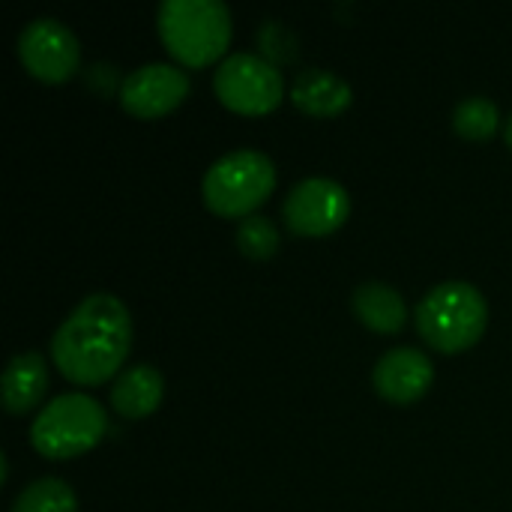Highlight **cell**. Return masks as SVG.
Masks as SVG:
<instances>
[{
  "label": "cell",
  "instance_id": "obj_1",
  "mask_svg": "<svg viewBox=\"0 0 512 512\" xmlns=\"http://www.w3.org/2000/svg\"><path fill=\"white\" fill-rule=\"evenodd\" d=\"M132 348V318L120 297L87 294L51 336V360L81 387L105 384L120 375Z\"/></svg>",
  "mask_w": 512,
  "mask_h": 512
},
{
  "label": "cell",
  "instance_id": "obj_2",
  "mask_svg": "<svg viewBox=\"0 0 512 512\" xmlns=\"http://www.w3.org/2000/svg\"><path fill=\"white\" fill-rule=\"evenodd\" d=\"M417 330L441 354H456L480 342L489 321V303L471 282L450 279L435 285L414 309Z\"/></svg>",
  "mask_w": 512,
  "mask_h": 512
},
{
  "label": "cell",
  "instance_id": "obj_3",
  "mask_svg": "<svg viewBox=\"0 0 512 512\" xmlns=\"http://www.w3.org/2000/svg\"><path fill=\"white\" fill-rule=\"evenodd\" d=\"M156 27L183 66H207L231 42V12L222 0H162Z\"/></svg>",
  "mask_w": 512,
  "mask_h": 512
},
{
  "label": "cell",
  "instance_id": "obj_4",
  "mask_svg": "<svg viewBox=\"0 0 512 512\" xmlns=\"http://www.w3.org/2000/svg\"><path fill=\"white\" fill-rule=\"evenodd\" d=\"M276 189V165L264 150L240 147L219 156L201 180L204 204L225 219L252 216Z\"/></svg>",
  "mask_w": 512,
  "mask_h": 512
},
{
  "label": "cell",
  "instance_id": "obj_5",
  "mask_svg": "<svg viewBox=\"0 0 512 512\" xmlns=\"http://www.w3.org/2000/svg\"><path fill=\"white\" fill-rule=\"evenodd\" d=\"M108 432L105 408L87 393H60L30 423V444L45 459H75Z\"/></svg>",
  "mask_w": 512,
  "mask_h": 512
},
{
  "label": "cell",
  "instance_id": "obj_6",
  "mask_svg": "<svg viewBox=\"0 0 512 512\" xmlns=\"http://www.w3.org/2000/svg\"><path fill=\"white\" fill-rule=\"evenodd\" d=\"M213 90L219 102L237 114H267L285 96V78L279 66L252 51L228 54L213 72Z\"/></svg>",
  "mask_w": 512,
  "mask_h": 512
},
{
  "label": "cell",
  "instance_id": "obj_7",
  "mask_svg": "<svg viewBox=\"0 0 512 512\" xmlns=\"http://www.w3.org/2000/svg\"><path fill=\"white\" fill-rule=\"evenodd\" d=\"M18 60L33 78L57 84L78 72L81 45L69 24L51 15H39L18 33Z\"/></svg>",
  "mask_w": 512,
  "mask_h": 512
},
{
  "label": "cell",
  "instance_id": "obj_8",
  "mask_svg": "<svg viewBox=\"0 0 512 512\" xmlns=\"http://www.w3.org/2000/svg\"><path fill=\"white\" fill-rule=\"evenodd\" d=\"M351 213V195L333 177H306L291 186L282 201V219L288 231L300 237H327L345 225Z\"/></svg>",
  "mask_w": 512,
  "mask_h": 512
},
{
  "label": "cell",
  "instance_id": "obj_9",
  "mask_svg": "<svg viewBox=\"0 0 512 512\" xmlns=\"http://www.w3.org/2000/svg\"><path fill=\"white\" fill-rule=\"evenodd\" d=\"M117 96L129 114L156 120L189 96V72L174 63H144L120 81Z\"/></svg>",
  "mask_w": 512,
  "mask_h": 512
},
{
  "label": "cell",
  "instance_id": "obj_10",
  "mask_svg": "<svg viewBox=\"0 0 512 512\" xmlns=\"http://www.w3.org/2000/svg\"><path fill=\"white\" fill-rule=\"evenodd\" d=\"M435 381V366L426 351L414 345H399L390 348L387 354L378 357L372 384L381 399L393 405H414L420 402Z\"/></svg>",
  "mask_w": 512,
  "mask_h": 512
},
{
  "label": "cell",
  "instance_id": "obj_11",
  "mask_svg": "<svg viewBox=\"0 0 512 512\" xmlns=\"http://www.w3.org/2000/svg\"><path fill=\"white\" fill-rule=\"evenodd\" d=\"M351 99V84L333 69L312 66L297 72V78L291 81V102L309 117H336L351 105Z\"/></svg>",
  "mask_w": 512,
  "mask_h": 512
},
{
  "label": "cell",
  "instance_id": "obj_12",
  "mask_svg": "<svg viewBox=\"0 0 512 512\" xmlns=\"http://www.w3.org/2000/svg\"><path fill=\"white\" fill-rule=\"evenodd\" d=\"M165 396V378L150 363H135L123 369L111 384V408L126 420L150 417Z\"/></svg>",
  "mask_w": 512,
  "mask_h": 512
},
{
  "label": "cell",
  "instance_id": "obj_13",
  "mask_svg": "<svg viewBox=\"0 0 512 512\" xmlns=\"http://www.w3.org/2000/svg\"><path fill=\"white\" fill-rule=\"evenodd\" d=\"M48 390V363L39 351L15 354L3 369V408L9 414L33 411Z\"/></svg>",
  "mask_w": 512,
  "mask_h": 512
},
{
  "label": "cell",
  "instance_id": "obj_14",
  "mask_svg": "<svg viewBox=\"0 0 512 512\" xmlns=\"http://www.w3.org/2000/svg\"><path fill=\"white\" fill-rule=\"evenodd\" d=\"M354 315L375 333L393 336L408 324V303L405 297L387 282H363L351 294Z\"/></svg>",
  "mask_w": 512,
  "mask_h": 512
},
{
  "label": "cell",
  "instance_id": "obj_15",
  "mask_svg": "<svg viewBox=\"0 0 512 512\" xmlns=\"http://www.w3.org/2000/svg\"><path fill=\"white\" fill-rule=\"evenodd\" d=\"M9 512H78V498L66 480L39 477L15 495Z\"/></svg>",
  "mask_w": 512,
  "mask_h": 512
},
{
  "label": "cell",
  "instance_id": "obj_16",
  "mask_svg": "<svg viewBox=\"0 0 512 512\" xmlns=\"http://www.w3.org/2000/svg\"><path fill=\"white\" fill-rule=\"evenodd\" d=\"M501 126V108L489 96H465L453 108V129L468 141H489Z\"/></svg>",
  "mask_w": 512,
  "mask_h": 512
},
{
  "label": "cell",
  "instance_id": "obj_17",
  "mask_svg": "<svg viewBox=\"0 0 512 512\" xmlns=\"http://www.w3.org/2000/svg\"><path fill=\"white\" fill-rule=\"evenodd\" d=\"M234 240H237V249L249 261H267V258H273L279 252V243H282L276 222L267 219V216H261V213H252V216L240 219Z\"/></svg>",
  "mask_w": 512,
  "mask_h": 512
},
{
  "label": "cell",
  "instance_id": "obj_18",
  "mask_svg": "<svg viewBox=\"0 0 512 512\" xmlns=\"http://www.w3.org/2000/svg\"><path fill=\"white\" fill-rule=\"evenodd\" d=\"M258 48H261V57L270 60L273 66H282V63H294L297 60V51H300V42H297V33L276 21V18H264L258 24Z\"/></svg>",
  "mask_w": 512,
  "mask_h": 512
},
{
  "label": "cell",
  "instance_id": "obj_19",
  "mask_svg": "<svg viewBox=\"0 0 512 512\" xmlns=\"http://www.w3.org/2000/svg\"><path fill=\"white\" fill-rule=\"evenodd\" d=\"M84 78H87V84L96 93H105V96L114 93V87H117V69L111 63H93V66H87Z\"/></svg>",
  "mask_w": 512,
  "mask_h": 512
},
{
  "label": "cell",
  "instance_id": "obj_20",
  "mask_svg": "<svg viewBox=\"0 0 512 512\" xmlns=\"http://www.w3.org/2000/svg\"><path fill=\"white\" fill-rule=\"evenodd\" d=\"M504 138H507V144L512 147V114L507 117V126H504Z\"/></svg>",
  "mask_w": 512,
  "mask_h": 512
}]
</instances>
